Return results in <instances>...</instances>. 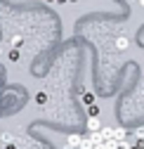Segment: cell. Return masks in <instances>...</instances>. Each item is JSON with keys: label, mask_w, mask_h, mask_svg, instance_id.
Listing matches in <instances>:
<instances>
[{"label": "cell", "mask_w": 144, "mask_h": 149, "mask_svg": "<svg viewBox=\"0 0 144 149\" xmlns=\"http://www.w3.org/2000/svg\"><path fill=\"white\" fill-rule=\"evenodd\" d=\"M80 102L85 104V107H92L95 104V95H92V92H90V90H85V88H80Z\"/></svg>", "instance_id": "6da1fadb"}, {"label": "cell", "mask_w": 144, "mask_h": 149, "mask_svg": "<svg viewBox=\"0 0 144 149\" xmlns=\"http://www.w3.org/2000/svg\"><path fill=\"white\" fill-rule=\"evenodd\" d=\"M71 3H76V0H71Z\"/></svg>", "instance_id": "9c48e42d"}, {"label": "cell", "mask_w": 144, "mask_h": 149, "mask_svg": "<svg viewBox=\"0 0 144 149\" xmlns=\"http://www.w3.org/2000/svg\"><path fill=\"white\" fill-rule=\"evenodd\" d=\"M80 137H83V135H69L64 147H66V149H78V144H80Z\"/></svg>", "instance_id": "7a4b0ae2"}, {"label": "cell", "mask_w": 144, "mask_h": 149, "mask_svg": "<svg viewBox=\"0 0 144 149\" xmlns=\"http://www.w3.org/2000/svg\"><path fill=\"white\" fill-rule=\"evenodd\" d=\"M87 114H90V116H97V114H99V107H97V104L87 107Z\"/></svg>", "instance_id": "277c9868"}, {"label": "cell", "mask_w": 144, "mask_h": 149, "mask_svg": "<svg viewBox=\"0 0 144 149\" xmlns=\"http://www.w3.org/2000/svg\"><path fill=\"white\" fill-rule=\"evenodd\" d=\"M57 3H59V5H64V3H66V0H57Z\"/></svg>", "instance_id": "8992f818"}, {"label": "cell", "mask_w": 144, "mask_h": 149, "mask_svg": "<svg viewBox=\"0 0 144 149\" xmlns=\"http://www.w3.org/2000/svg\"><path fill=\"white\" fill-rule=\"evenodd\" d=\"M87 125H90V130H92V133H99V130H102V125H99V121H97V118H90V123H87Z\"/></svg>", "instance_id": "3957f363"}, {"label": "cell", "mask_w": 144, "mask_h": 149, "mask_svg": "<svg viewBox=\"0 0 144 149\" xmlns=\"http://www.w3.org/2000/svg\"><path fill=\"white\" fill-rule=\"evenodd\" d=\"M128 149H137V147H128Z\"/></svg>", "instance_id": "ba28073f"}, {"label": "cell", "mask_w": 144, "mask_h": 149, "mask_svg": "<svg viewBox=\"0 0 144 149\" xmlns=\"http://www.w3.org/2000/svg\"><path fill=\"white\" fill-rule=\"evenodd\" d=\"M137 135H144V128H139V130H137Z\"/></svg>", "instance_id": "5b68a950"}, {"label": "cell", "mask_w": 144, "mask_h": 149, "mask_svg": "<svg viewBox=\"0 0 144 149\" xmlns=\"http://www.w3.org/2000/svg\"><path fill=\"white\" fill-rule=\"evenodd\" d=\"M45 3H55V0H45Z\"/></svg>", "instance_id": "52a82bcc"}]
</instances>
